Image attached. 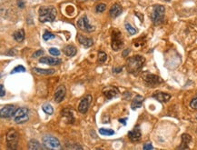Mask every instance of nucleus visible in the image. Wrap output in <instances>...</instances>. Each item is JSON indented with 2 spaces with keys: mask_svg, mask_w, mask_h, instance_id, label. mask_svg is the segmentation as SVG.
Wrapping results in <instances>:
<instances>
[{
  "mask_svg": "<svg viewBox=\"0 0 197 150\" xmlns=\"http://www.w3.org/2000/svg\"><path fill=\"white\" fill-rule=\"evenodd\" d=\"M13 36H14V39H15V41H17V42H22V41L25 39V32H24V30H22V29L17 30V31H15V32L14 33Z\"/></svg>",
  "mask_w": 197,
  "mask_h": 150,
  "instance_id": "25",
  "label": "nucleus"
},
{
  "mask_svg": "<svg viewBox=\"0 0 197 150\" xmlns=\"http://www.w3.org/2000/svg\"><path fill=\"white\" fill-rule=\"evenodd\" d=\"M165 1H170V0H165Z\"/></svg>",
  "mask_w": 197,
  "mask_h": 150,
  "instance_id": "43",
  "label": "nucleus"
},
{
  "mask_svg": "<svg viewBox=\"0 0 197 150\" xmlns=\"http://www.w3.org/2000/svg\"><path fill=\"white\" fill-rule=\"evenodd\" d=\"M105 4H98L96 6H95V11L97 12V13H102V12H104L105 10Z\"/></svg>",
  "mask_w": 197,
  "mask_h": 150,
  "instance_id": "32",
  "label": "nucleus"
},
{
  "mask_svg": "<svg viewBox=\"0 0 197 150\" xmlns=\"http://www.w3.org/2000/svg\"><path fill=\"white\" fill-rule=\"evenodd\" d=\"M119 121H120V123H123L124 125H125L126 123H125V121H126V118H124V119H119Z\"/></svg>",
  "mask_w": 197,
  "mask_h": 150,
  "instance_id": "41",
  "label": "nucleus"
},
{
  "mask_svg": "<svg viewBox=\"0 0 197 150\" xmlns=\"http://www.w3.org/2000/svg\"><path fill=\"white\" fill-rule=\"evenodd\" d=\"M55 35H54L53 33L48 32V31L45 32V34L43 35V38H44V40H45V41H48V40L53 39V38H55Z\"/></svg>",
  "mask_w": 197,
  "mask_h": 150,
  "instance_id": "30",
  "label": "nucleus"
},
{
  "mask_svg": "<svg viewBox=\"0 0 197 150\" xmlns=\"http://www.w3.org/2000/svg\"><path fill=\"white\" fill-rule=\"evenodd\" d=\"M78 38V41L79 43L84 46L85 47H90L93 46V39L92 38H89V37H86V36H84L82 35H79L77 36Z\"/></svg>",
  "mask_w": 197,
  "mask_h": 150,
  "instance_id": "20",
  "label": "nucleus"
},
{
  "mask_svg": "<svg viewBox=\"0 0 197 150\" xmlns=\"http://www.w3.org/2000/svg\"><path fill=\"white\" fill-rule=\"evenodd\" d=\"M125 26V29L128 31V33H129L130 35H135V34L137 33V30H136L133 26H131L130 24L126 23Z\"/></svg>",
  "mask_w": 197,
  "mask_h": 150,
  "instance_id": "29",
  "label": "nucleus"
},
{
  "mask_svg": "<svg viewBox=\"0 0 197 150\" xmlns=\"http://www.w3.org/2000/svg\"><path fill=\"white\" fill-rule=\"evenodd\" d=\"M13 119L17 124H23L26 122L29 118L28 117V110L25 107H20L16 109L13 115Z\"/></svg>",
  "mask_w": 197,
  "mask_h": 150,
  "instance_id": "7",
  "label": "nucleus"
},
{
  "mask_svg": "<svg viewBox=\"0 0 197 150\" xmlns=\"http://www.w3.org/2000/svg\"><path fill=\"white\" fill-rule=\"evenodd\" d=\"M129 53H130V49H129V48H128V49H125V50L123 52V56H126Z\"/></svg>",
  "mask_w": 197,
  "mask_h": 150,
  "instance_id": "40",
  "label": "nucleus"
},
{
  "mask_svg": "<svg viewBox=\"0 0 197 150\" xmlns=\"http://www.w3.org/2000/svg\"><path fill=\"white\" fill-rule=\"evenodd\" d=\"M56 16V9L54 6H42L39 8V21L42 23L53 22Z\"/></svg>",
  "mask_w": 197,
  "mask_h": 150,
  "instance_id": "2",
  "label": "nucleus"
},
{
  "mask_svg": "<svg viewBox=\"0 0 197 150\" xmlns=\"http://www.w3.org/2000/svg\"><path fill=\"white\" fill-rule=\"evenodd\" d=\"M39 62L41 64H45L49 66H55V65H59L61 64V59L58 58H54V57H48V56H44L39 59Z\"/></svg>",
  "mask_w": 197,
  "mask_h": 150,
  "instance_id": "15",
  "label": "nucleus"
},
{
  "mask_svg": "<svg viewBox=\"0 0 197 150\" xmlns=\"http://www.w3.org/2000/svg\"><path fill=\"white\" fill-rule=\"evenodd\" d=\"M42 108H43V111L47 115H52L54 113V109L50 104H45Z\"/></svg>",
  "mask_w": 197,
  "mask_h": 150,
  "instance_id": "27",
  "label": "nucleus"
},
{
  "mask_svg": "<svg viewBox=\"0 0 197 150\" xmlns=\"http://www.w3.org/2000/svg\"><path fill=\"white\" fill-rule=\"evenodd\" d=\"M65 93H66V89L64 86H60L57 87V89L55 90V101L56 103H60L63 101V99L65 98Z\"/></svg>",
  "mask_w": 197,
  "mask_h": 150,
  "instance_id": "13",
  "label": "nucleus"
},
{
  "mask_svg": "<svg viewBox=\"0 0 197 150\" xmlns=\"http://www.w3.org/2000/svg\"><path fill=\"white\" fill-rule=\"evenodd\" d=\"M18 143V134L15 129H10L6 134V145L9 149H15Z\"/></svg>",
  "mask_w": 197,
  "mask_h": 150,
  "instance_id": "8",
  "label": "nucleus"
},
{
  "mask_svg": "<svg viewBox=\"0 0 197 150\" xmlns=\"http://www.w3.org/2000/svg\"><path fill=\"white\" fill-rule=\"evenodd\" d=\"M42 55H44V50H42V49H40V50H37V51H35L33 55H32V57H34V58H36V57H38V56H41Z\"/></svg>",
  "mask_w": 197,
  "mask_h": 150,
  "instance_id": "34",
  "label": "nucleus"
},
{
  "mask_svg": "<svg viewBox=\"0 0 197 150\" xmlns=\"http://www.w3.org/2000/svg\"><path fill=\"white\" fill-rule=\"evenodd\" d=\"M123 70V67H118V68H113V72L114 73H120Z\"/></svg>",
  "mask_w": 197,
  "mask_h": 150,
  "instance_id": "39",
  "label": "nucleus"
},
{
  "mask_svg": "<svg viewBox=\"0 0 197 150\" xmlns=\"http://www.w3.org/2000/svg\"><path fill=\"white\" fill-rule=\"evenodd\" d=\"M128 137H129V138H130L131 141H133V142H138L141 139V137H142L140 128L138 126H136L132 131H130L128 133Z\"/></svg>",
  "mask_w": 197,
  "mask_h": 150,
  "instance_id": "14",
  "label": "nucleus"
},
{
  "mask_svg": "<svg viewBox=\"0 0 197 150\" xmlns=\"http://www.w3.org/2000/svg\"><path fill=\"white\" fill-rule=\"evenodd\" d=\"M192 140V138L190 135L188 134H183L182 135V145L178 148L179 149H188L189 147H188V144L191 142Z\"/></svg>",
  "mask_w": 197,
  "mask_h": 150,
  "instance_id": "21",
  "label": "nucleus"
},
{
  "mask_svg": "<svg viewBox=\"0 0 197 150\" xmlns=\"http://www.w3.org/2000/svg\"><path fill=\"white\" fill-rule=\"evenodd\" d=\"M123 46H124V39H123L122 33L117 29L113 30L112 31V48L115 51H118L123 47Z\"/></svg>",
  "mask_w": 197,
  "mask_h": 150,
  "instance_id": "5",
  "label": "nucleus"
},
{
  "mask_svg": "<svg viewBox=\"0 0 197 150\" xmlns=\"http://www.w3.org/2000/svg\"><path fill=\"white\" fill-rule=\"evenodd\" d=\"M43 145L45 149L50 150H56L61 149V144L57 138L52 136H45L43 138Z\"/></svg>",
  "mask_w": 197,
  "mask_h": 150,
  "instance_id": "4",
  "label": "nucleus"
},
{
  "mask_svg": "<svg viewBox=\"0 0 197 150\" xmlns=\"http://www.w3.org/2000/svg\"><path fill=\"white\" fill-rule=\"evenodd\" d=\"M92 101V97L90 95H87L86 97H85L84 98L81 99L80 101V104L78 106V110L80 113L82 114H85L88 110V107H89V105Z\"/></svg>",
  "mask_w": 197,
  "mask_h": 150,
  "instance_id": "10",
  "label": "nucleus"
},
{
  "mask_svg": "<svg viewBox=\"0 0 197 150\" xmlns=\"http://www.w3.org/2000/svg\"><path fill=\"white\" fill-rule=\"evenodd\" d=\"M25 68L23 66H17L11 71V74H15L18 72H25Z\"/></svg>",
  "mask_w": 197,
  "mask_h": 150,
  "instance_id": "31",
  "label": "nucleus"
},
{
  "mask_svg": "<svg viewBox=\"0 0 197 150\" xmlns=\"http://www.w3.org/2000/svg\"><path fill=\"white\" fill-rule=\"evenodd\" d=\"M77 1H80V2H84V1H86V0H77Z\"/></svg>",
  "mask_w": 197,
  "mask_h": 150,
  "instance_id": "42",
  "label": "nucleus"
},
{
  "mask_svg": "<svg viewBox=\"0 0 197 150\" xmlns=\"http://www.w3.org/2000/svg\"><path fill=\"white\" fill-rule=\"evenodd\" d=\"M77 26L82 31H85V32H87V33H90V32L95 30V27L89 24V21H88V18H87L86 15H84L83 17H81L77 21Z\"/></svg>",
  "mask_w": 197,
  "mask_h": 150,
  "instance_id": "9",
  "label": "nucleus"
},
{
  "mask_svg": "<svg viewBox=\"0 0 197 150\" xmlns=\"http://www.w3.org/2000/svg\"><path fill=\"white\" fill-rule=\"evenodd\" d=\"M0 89H1V93H0V97H3L5 95V88H4V85H0Z\"/></svg>",
  "mask_w": 197,
  "mask_h": 150,
  "instance_id": "36",
  "label": "nucleus"
},
{
  "mask_svg": "<svg viewBox=\"0 0 197 150\" xmlns=\"http://www.w3.org/2000/svg\"><path fill=\"white\" fill-rule=\"evenodd\" d=\"M17 5L20 8H23L25 6V2L23 0H17Z\"/></svg>",
  "mask_w": 197,
  "mask_h": 150,
  "instance_id": "38",
  "label": "nucleus"
},
{
  "mask_svg": "<svg viewBox=\"0 0 197 150\" xmlns=\"http://www.w3.org/2000/svg\"><path fill=\"white\" fill-rule=\"evenodd\" d=\"M165 8L164 5H155L153 7V11L151 14L152 21L155 25H160L165 20Z\"/></svg>",
  "mask_w": 197,
  "mask_h": 150,
  "instance_id": "3",
  "label": "nucleus"
},
{
  "mask_svg": "<svg viewBox=\"0 0 197 150\" xmlns=\"http://www.w3.org/2000/svg\"><path fill=\"white\" fill-rule=\"evenodd\" d=\"M153 97L155 98L156 100L160 101V102L165 103V102H167V101L170 100L171 96L169 94H166V93H164V92H155L153 95Z\"/></svg>",
  "mask_w": 197,
  "mask_h": 150,
  "instance_id": "17",
  "label": "nucleus"
},
{
  "mask_svg": "<svg viewBox=\"0 0 197 150\" xmlns=\"http://www.w3.org/2000/svg\"><path fill=\"white\" fill-rule=\"evenodd\" d=\"M190 107L193 108V109H197V97L194 98L191 103H190Z\"/></svg>",
  "mask_w": 197,
  "mask_h": 150,
  "instance_id": "35",
  "label": "nucleus"
},
{
  "mask_svg": "<svg viewBox=\"0 0 197 150\" xmlns=\"http://www.w3.org/2000/svg\"><path fill=\"white\" fill-rule=\"evenodd\" d=\"M61 115H62L63 118H65L66 123H71V124L74 123L75 118H74L73 113H72V111H71L70 109H68V108H65L64 110H62Z\"/></svg>",
  "mask_w": 197,
  "mask_h": 150,
  "instance_id": "18",
  "label": "nucleus"
},
{
  "mask_svg": "<svg viewBox=\"0 0 197 150\" xmlns=\"http://www.w3.org/2000/svg\"><path fill=\"white\" fill-rule=\"evenodd\" d=\"M196 119H197V116H196Z\"/></svg>",
  "mask_w": 197,
  "mask_h": 150,
  "instance_id": "44",
  "label": "nucleus"
},
{
  "mask_svg": "<svg viewBox=\"0 0 197 150\" xmlns=\"http://www.w3.org/2000/svg\"><path fill=\"white\" fill-rule=\"evenodd\" d=\"M103 94L104 96L107 98V99H112L114 97H115L118 94V89L115 87L113 86H109V87H105L103 89Z\"/></svg>",
  "mask_w": 197,
  "mask_h": 150,
  "instance_id": "12",
  "label": "nucleus"
},
{
  "mask_svg": "<svg viewBox=\"0 0 197 150\" xmlns=\"http://www.w3.org/2000/svg\"><path fill=\"white\" fill-rule=\"evenodd\" d=\"M64 53L67 56H74L76 54V48L72 46V45H68L66 46H65L64 48Z\"/></svg>",
  "mask_w": 197,
  "mask_h": 150,
  "instance_id": "23",
  "label": "nucleus"
},
{
  "mask_svg": "<svg viewBox=\"0 0 197 150\" xmlns=\"http://www.w3.org/2000/svg\"><path fill=\"white\" fill-rule=\"evenodd\" d=\"M99 133L103 136H112L115 134V131L112 129H105V128H100Z\"/></svg>",
  "mask_w": 197,
  "mask_h": 150,
  "instance_id": "28",
  "label": "nucleus"
},
{
  "mask_svg": "<svg viewBox=\"0 0 197 150\" xmlns=\"http://www.w3.org/2000/svg\"><path fill=\"white\" fill-rule=\"evenodd\" d=\"M143 79L145 85L149 87H155L164 82L160 77L154 75V74H150V73H145L143 75Z\"/></svg>",
  "mask_w": 197,
  "mask_h": 150,
  "instance_id": "6",
  "label": "nucleus"
},
{
  "mask_svg": "<svg viewBox=\"0 0 197 150\" xmlns=\"http://www.w3.org/2000/svg\"><path fill=\"white\" fill-rule=\"evenodd\" d=\"M28 148L32 150H41L44 149L45 147H42L41 144H40L37 140L32 139V140H30L29 143H28Z\"/></svg>",
  "mask_w": 197,
  "mask_h": 150,
  "instance_id": "22",
  "label": "nucleus"
},
{
  "mask_svg": "<svg viewBox=\"0 0 197 150\" xmlns=\"http://www.w3.org/2000/svg\"><path fill=\"white\" fill-rule=\"evenodd\" d=\"M122 11H123L122 6L119 4H115L111 6V8L109 10V14H110L111 17L115 18V17H117L118 15H120L122 14Z\"/></svg>",
  "mask_w": 197,
  "mask_h": 150,
  "instance_id": "16",
  "label": "nucleus"
},
{
  "mask_svg": "<svg viewBox=\"0 0 197 150\" xmlns=\"http://www.w3.org/2000/svg\"><path fill=\"white\" fill-rule=\"evenodd\" d=\"M143 148H144L145 150H146V149H153L154 148H153V146H152L151 143H147V144H145V145L144 146Z\"/></svg>",
  "mask_w": 197,
  "mask_h": 150,
  "instance_id": "37",
  "label": "nucleus"
},
{
  "mask_svg": "<svg viewBox=\"0 0 197 150\" xmlns=\"http://www.w3.org/2000/svg\"><path fill=\"white\" fill-rule=\"evenodd\" d=\"M106 60H107V55H106L105 52L100 51V52L98 53V58H97L98 63H99V64H103V63H105Z\"/></svg>",
  "mask_w": 197,
  "mask_h": 150,
  "instance_id": "26",
  "label": "nucleus"
},
{
  "mask_svg": "<svg viewBox=\"0 0 197 150\" xmlns=\"http://www.w3.org/2000/svg\"><path fill=\"white\" fill-rule=\"evenodd\" d=\"M33 71L37 75H45V76L52 75L55 73L54 69H42V68H37V67L33 68Z\"/></svg>",
  "mask_w": 197,
  "mask_h": 150,
  "instance_id": "24",
  "label": "nucleus"
},
{
  "mask_svg": "<svg viewBox=\"0 0 197 150\" xmlns=\"http://www.w3.org/2000/svg\"><path fill=\"white\" fill-rule=\"evenodd\" d=\"M145 62V59L142 56H134L129 57L126 61L127 71L134 75L138 74L143 68Z\"/></svg>",
  "mask_w": 197,
  "mask_h": 150,
  "instance_id": "1",
  "label": "nucleus"
},
{
  "mask_svg": "<svg viewBox=\"0 0 197 150\" xmlns=\"http://www.w3.org/2000/svg\"><path fill=\"white\" fill-rule=\"evenodd\" d=\"M144 102V97L140 95H137L135 97V98L133 99L132 103H131V107L132 109H136V108H140L143 105Z\"/></svg>",
  "mask_w": 197,
  "mask_h": 150,
  "instance_id": "19",
  "label": "nucleus"
},
{
  "mask_svg": "<svg viewBox=\"0 0 197 150\" xmlns=\"http://www.w3.org/2000/svg\"><path fill=\"white\" fill-rule=\"evenodd\" d=\"M49 53H50L52 56H57L60 55V51H59L57 48H55V47H51V48L49 49Z\"/></svg>",
  "mask_w": 197,
  "mask_h": 150,
  "instance_id": "33",
  "label": "nucleus"
},
{
  "mask_svg": "<svg viewBox=\"0 0 197 150\" xmlns=\"http://www.w3.org/2000/svg\"><path fill=\"white\" fill-rule=\"evenodd\" d=\"M15 111V108L13 105H6L1 107L0 113H1V118H8L10 117H13L14 113Z\"/></svg>",
  "mask_w": 197,
  "mask_h": 150,
  "instance_id": "11",
  "label": "nucleus"
}]
</instances>
